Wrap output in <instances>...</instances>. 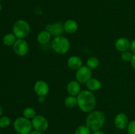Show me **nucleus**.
I'll return each instance as SVG.
<instances>
[{
  "label": "nucleus",
  "mask_w": 135,
  "mask_h": 134,
  "mask_svg": "<svg viewBox=\"0 0 135 134\" xmlns=\"http://www.w3.org/2000/svg\"><path fill=\"white\" fill-rule=\"evenodd\" d=\"M30 32V26L25 20H18L13 26V33L17 39H25Z\"/></svg>",
  "instance_id": "obj_4"
},
{
  "label": "nucleus",
  "mask_w": 135,
  "mask_h": 134,
  "mask_svg": "<svg viewBox=\"0 0 135 134\" xmlns=\"http://www.w3.org/2000/svg\"><path fill=\"white\" fill-rule=\"evenodd\" d=\"M13 128L18 134H29L32 130V124L30 120L25 117H18L13 122Z\"/></svg>",
  "instance_id": "obj_5"
},
{
  "label": "nucleus",
  "mask_w": 135,
  "mask_h": 134,
  "mask_svg": "<svg viewBox=\"0 0 135 134\" xmlns=\"http://www.w3.org/2000/svg\"><path fill=\"white\" fill-rule=\"evenodd\" d=\"M75 134H92V130L86 125H82L76 127Z\"/></svg>",
  "instance_id": "obj_22"
},
{
  "label": "nucleus",
  "mask_w": 135,
  "mask_h": 134,
  "mask_svg": "<svg viewBox=\"0 0 135 134\" xmlns=\"http://www.w3.org/2000/svg\"><path fill=\"white\" fill-rule=\"evenodd\" d=\"M29 134H43V133H42V131H38V130H32Z\"/></svg>",
  "instance_id": "obj_29"
},
{
  "label": "nucleus",
  "mask_w": 135,
  "mask_h": 134,
  "mask_svg": "<svg viewBox=\"0 0 135 134\" xmlns=\"http://www.w3.org/2000/svg\"><path fill=\"white\" fill-rule=\"evenodd\" d=\"M134 14H135V11H134Z\"/></svg>",
  "instance_id": "obj_34"
},
{
  "label": "nucleus",
  "mask_w": 135,
  "mask_h": 134,
  "mask_svg": "<svg viewBox=\"0 0 135 134\" xmlns=\"http://www.w3.org/2000/svg\"><path fill=\"white\" fill-rule=\"evenodd\" d=\"M45 30L48 31L50 34L55 37L61 35L64 31V26L61 22H55L54 23L48 24L46 26Z\"/></svg>",
  "instance_id": "obj_9"
},
{
  "label": "nucleus",
  "mask_w": 135,
  "mask_h": 134,
  "mask_svg": "<svg viewBox=\"0 0 135 134\" xmlns=\"http://www.w3.org/2000/svg\"><path fill=\"white\" fill-rule=\"evenodd\" d=\"M129 123V118L125 113H119L115 117L114 124L118 130H123L127 129Z\"/></svg>",
  "instance_id": "obj_11"
},
{
  "label": "nucleus",
  "mask_w": 135,
  "mask_h": 134,
  "mask_svg": "<svg viewBox=\"0 0 135 134\" xmlns=\"http://www.w3.org/2000/svg\"><path fill=\"white\" fill-rule=\"evenodd\" d=\"M128 134H135V120H131L129 122L127 127Z\"/></svg>",
  "instance_id": "obj_25"
},
{
  "label": "nucleus",
  "mask_w": 135,
  "mask_h": 134,
  "mask_svg": "<svg viewBox=\"0 0 135 134\" xmlns=\"http://www.w3.org/2000/svg\"><path fill=\"white\" fill-rule=\"evenodd\" d=\"M31 122L34 130L42 132L46 131L49 127L48 121L44 116L36 115L33 119L31 120Z\"/></svg>",
  "instance_id": "obj_7"
},
{
  "label": "nucleus",
  "mask_w": 135,
  "mask_h": 134,
  "mask_svg": "<svg viewBox=\"0 0 135 134\" xmlns=\"http://www.w3.org/2000/svg\"><path fill=\"white\" fill-rule=\"evenodd\" d=\"M38 102H39V103H40V104L45 103V102H46V96H38Z\"/></svg>",
  "instance_id": "obj_27"
},
{
  "label": "nucleus",
  "mask_w": 135,
  "mask_h": 134,
  "mask_svg": "<svg viewBox=\"0 0 135 134\" xmlns=\"http://www.w3.org/2000/svg\"><path fill=\"white\" fill-rule=\"evenodd\" d=\"M1 9H2V7H1V3H0V12H1Z\"/></svg>",
  "instance_id": "obj_32"
},
{
  "label": "nucleus",
  "mask_w": 135,
  "mask_h": 134,
  "mask_svg": "<svg viewBox=\"0 0 135 134\" xmlns=\"http://www.w3.org/2000/svg\"><path fill=\"white\" fill-rule=\"evenodd\" d=\"M67 65L71 69L77 70L83 66V60L78 56H71L67 60Z\"/></svg>",
  "instance_id": "obj_14"
},
{
  "label": "nucleus",
  "mask_w": 135,
  "mask_h": 134,
  "mask_svg": "<svg viewBox=\"0 0 135 134\" xmlns=\"http://www.w3.org/2000/svg\"><path fill=\"white\" fill-rule=\"evenodd\" d=\"M131 51L133 53H135V39L131 41L130 44Z\"/></svg>",
  "instance_id": "obj_26"
},
{
  "label": "nucleus",
  "mask_w": 135,
  "mask_h": 134,
  "mask_svg": "<svg viewBox=\"0 0 135 134\" xmlns=\"http://www.w3.org/2000/svg\"><path fill=\"white\" fill-rule=\"evenodd\" d=\"M64 26V31L67 34H73L76 32L79 28V25L76 21L73 19L67 20L63 23Z\"/></svg>",
  "instance_id": "obj_15"
},
{
  "label": "nucleus",
  "mask_w": 135,
  "mask_h": 134,
  "mask_svg": "<svg viewBox=\"0 0 135 134\" xmlns=\"http://www.w3.org/2000/svg\"><path fill=\"white\" fill-rule=\"evenodd\" d=\"M34 91L37 95L46 96L50 91V87L45 81L38 80L34 84Z\"/></svg>",
  "instance_id": "obj_10"
},
{
  "label": "nucleus",
  "mask_w": 135,
  "mask_h": 134,
  "mask_svg": "<svg viewBox=\"0 0 135 134\" xmlns=\"http://www.w3.org/2000/svg\"><path fill=\"white\" fill-rule=\"evenodd\" d=\"M2 1V0H0V1Z\"/></svg>",
  "instance_id": "obj_33"
},
{
  "label": "nucleus",
  "mask_w": 135,
  "mask_h": 134,
  "mask_svg": "<svg viewBox=\"0 0 135 134\" xmlns=\"http://www.w3.org/2000/svg\"><path fill=\"white\" fill-rule=\"evenodd\" d=\"M64 104L66 106V107L67 108H69V109L75 108L78 105L77 98L75 96H68V97H67L65 99Z\"/></svg>",
  "instance_id": "obj_19"
},
{
  "label": "nucleus",
  "mask_w": 135,
  "mask_h": 134,
  "mask_svg": "<svg viewBox=\"0 0 135 134\" xmlns=\"http://www.w3.org/2000/svg\"><path fill=\"white\" fill-rule=\"evenodd\" d=\"M3 112V108H2V106L0 105V116L2 115Z\"/></svg>",
  "instance_id": "obj_31"
},
{
  "label": "nucleus",
  "mask_w": 135,
  "mask_h": 134,
  "mask_svg": "<svg viewBox=\"0 0 135 134\" xmlns=\"http://www.w3.org/2000/svg\"><path fill=\"white\" fill-rule=\"evenodd\" d=\"M88 90L90 91H95L101 89L102 84L99 80L96 78H91L86 83Z\"/></svg>",
  "instance_id": "obj_16"
},
{
  "label": "nucleus",
  "mask_w": 135,
  "mask_h": 134,
  "mask_svg": "<svg viewBox=\"0 0 135 134\" xmlns=\"http://www.w3.org/2000/svg\"><path fill=\"white\" fill-rule=\"evenodd\" d=\"M51 46L55 53L60 55H64L69 51L71 43L66 37L59 35L54 38L51 43Z\"/></svg>",
  "instance_id": "obj_3"
},
{
  "label": "nucleus",
  "mask_w": 135,
  "mask_h": 134,
  "mask_svg": "<svg viewBox=\"0 0 135 134\" xmlns=\"http://www.w3.org/2000/svg\"><path fill=\"white\" fill-rule=\"evenodd\" d=\"M0 130H1V127H0Z\"/></svg>",
  "instance_id": "obj_35"
},
{
  "label": "nucleus",
  "mask_w": 135,
  "mask_h": 134,
  "mask_svg": "<svg viewBox=\"0 0 135 134\" xmlns=\"http://www.w3.org/2000/svg\"><path fill=\"white\" fill-rule=\"evenodd\" d=\"M67 91L69 95L77 96L80 93V83L76 80H73L68 83L67 85Z\"/></svg>",
  "instance_id": "obj_13"
},
{
  "label": "nucleus",
  "mask_w": 135,
  "mask_h": 134,
  "mask_svg": "<svg viewBox=\"0 0 135 134\" xmlns=\"http://www.w3.org/2000/svg\"><path fill=\"white\" fill-rule=\"evenodd\" d=\"M17 38L13 33H9V34H5L3 38V43L5 45L8 46H13L15 43L17 41Z\"/></svg>",
  "instance_id": "obj_18"
},
{
  "label": "nucleus",
  "mask_w": 135,
  "mask_h": 134,
  "mask_svg": "<svg viewBox=\"0 0 135 134\" xmlns=\"http://www.w3.org/2000/svg\"><path fill=\"white\" fill-rule=\"evenodd\" d=\"M13 49L16 55L20 56H23L28 52V43L24 39H17L13 45Z\"/></svg>",
  "instance_id": "obj_8"
},
{
  "label": "nucleus",
  "mask_w": 135,
  "mask_h": 134,
  "mask_svg": "<svg viewBox=\"0 0 135 134\" xmlns=\"http://www.w3.org/2000/svg\"><path fill=\"white\" fill-rule=\"evenodd\" d=\"M105 122V114L100 110H92L86 118V125L93 131L100 130Z\"/></svg>",
  "instance_id": "obj_2"
},
{
  "label": "nucleus",
  "mask_w": 135,
  "mask_h": 134,
  "mask_svg": "<svg viewBox=\"0 0 135 134\" xmlns=\"http://www.w3.org/2000/svg\"><path fill=\"white\" fill-rule=\"evenodd\" d=\"M92 69L87 66H83L79 70L76 71L75 78L76 81L80 84H86L90 79L92 78Z\"/></svg>",
  "instance_id": "obj_6"
},
{
  "label": "nucleus",
  "mask_w": 135,
  "mask_h": 134,
  "mask_svg": "<svg viewBox=\"0 0 135 134\" xmlns=\"http://www.w3.org/2000/svg\"><path fill=\"white\" fill-rule=\"evenodd\" d=\"M11 124V119L9 117L4 116L0 118V127L1 128H7Z\"/></svg>",
  "instance_id": "obj_23"
},
{
  "label": "nucleus",
  "mask_w": 135,
  "mask_h": 134,
  "mask_svg": "<svg viewBox=\"0 0 135 134\" xmlns=\"http://www.w3.org/2000/svg\"><path fill=\"white\" fill-rule=\"evenodd\" d=\"M131 64L132 67L135 70V53L133 54V56L131 60Z\"/></svg>",
  "instance_id": "obj_28"
},
{
  "label": "nucleus",
  "mask_w": 135,
  "mask_h": 134,
  "mask_svg": "<svg viewBox=\"0 0 135 134\" xmlns=\"http://www.w3.org/2000/svg\"><path fill=\"white\" fill-rule=\"evenodd\" d=\"M131 42L127 38H120L115 41V47L119 52H124L130 49Z\"/></svg>",
  "instance_id": "obj_12"
},
{
  "label": "nucleus",
  "mask_w": 135,
  "mask_h": 134,
  "mask_svg": "<svg viewBox=\"0 0 135 134\" xmlns=\"http://www.w3.org/2000/svg\"><path fill=\"white\" fill-rule=\"evenodd\" d=\"M22 114H23L24 117L29 120L33 119L37 115L36 112L32 107L25 108L23 110V111H22Z\"/></svg>",
  "instance_id": "obj_21"
},
{
  "label": "nucleus",
  "mask_w": 135,
  "mask_h": 134,
  "mask_svg": "<svg viewBox=\"0 0 135 134\" xmlns=\"http://www.w3.org/2000/svg\"><path fill=\"white\" fill-rule=\"evenodd\" d=\"M78 106L84 112H90L96 106V97L92 91L84 90L76 96Z\"/></svg>",
  "instance_id": "obj_1"
},
{
  "label": "nucleus",
  "mask_w": 135,
  "mask_h": 134,
  "mask_svg": "<svg viewBox=\"0 0 135 134\" xmlns=\"http://www.w3.org/2000/svg\"><path fill=\"white\" fill-rule=\"evenodd\" d=\"M100 64V60L96 56H91L88 58L86 61V66L90 69H96Z\"/></svg>",
  "instance_id": "obj_20"
},
{
  "label": "nucleus",
  "mask_w": 135,
  "mask_h": 134,
  "mask_svg": "<svg viewBox=\"0 0 135 134\" xmlns=\"http://www.w3.org/2000/svg\"><path fill=\"white\" fill-rule=\"evenodd\" d=\"M92 134H105L104 131H101V130H98V131H95L92 133Z\"/></svg>",
  "instance_id": "obj_30"
},
{
  "label": "nucleus",
  "mask_w": 135,
  "mask_h": 134,
  "mask_svg": "<svg viewBox=\"0 0 135 134\" xmlns=\"http://www.w3.org/2000/svg\"><path fill=\"white\" fill-rule=\"evenodd\" d=\"M51 35H52L48 31L46 30H43V31H41L38 34L37 40H38V43H40V44H46V43H48L51 40Z\"/></svg>",
  "instance_id": "obj_17"
},
{
  "label": "nucleus",
  "mask_w": 135,
  "mask_h": 134,
  "mask_svg": "<svg viewBox=\"0 0 135 134\" xmlns=\"http://www.w3.org/2000/svg\"><path fill=\"white\" fill-rule=\"evenodd\" d=\"M132 56H133V53L129 51H126L121 53V59L125 62L131 61V60L132 59Z\"/></svg>",
  "instance_id": "obj_24"
}]
</instances>
